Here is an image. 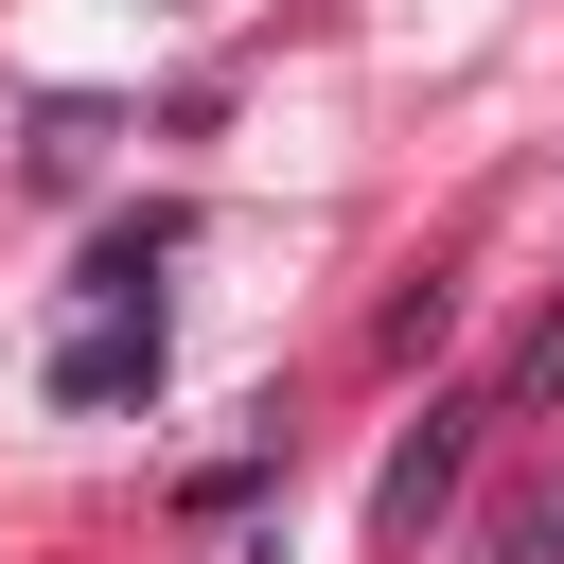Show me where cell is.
<instances>
[{"mask_svg":"<svg viewBox=\"0 0 564 564\" xmlns=\"http://www.w3.org/2000/svg\"><path fill=\"white\" fill-rule=\"evenodd\" d=\"M476 423H494V405H423V441H405V458H388V494H370V529H388V546H423V529H441V494L476 476Z\"/></svg>","mask_w":564,"mask_h":564,"instance_id":"obj_1","label":"cell"},{"mask_svg":"<svg viewBox=\"0 0 564 564\" xmlns=\"http://www.w3.org/2000/svg\"><path fill=\"white\" fill-rule=\"evenodd\" d=\"M123 388H159V300H123L106 335L53 352V405H123Z\"/></svg>","mask_w":564,"mask_h":564,"instance_id":"obj_2","label":"cell"},{"mask_svg":"<svg viewBox=\"0 0 564 564\" xmlns=\"http://www.w3.org/2000/svg\"><path fill=\"white\" fill-rule=\"evenodd\" d=\"M529 388H564V317H546V352H529Z\"/></svg>","mask_w":564,"mask_h":564,"instance_id":"obj_4","label":"cell"},{"mask_svg":"<svg viewBox=\"0 0 564 564\" xmlns=\"http://www.w3.org/2000/svg\"><path fill=\"white\" fill-rule=\"evenodd\" d=\"M476 564H564V494H546V511H511V529H494Z\"/></svg>","mask_w":564,"mask_h":564,"instance_id":"obj_3","label":"cell"}]
</instances>
